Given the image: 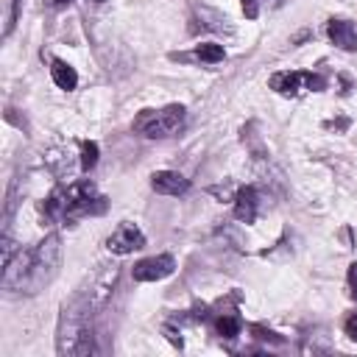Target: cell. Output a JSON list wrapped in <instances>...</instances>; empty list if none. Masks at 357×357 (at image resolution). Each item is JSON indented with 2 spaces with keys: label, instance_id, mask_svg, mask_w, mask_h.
I'll return each mask as SVG.
<instances>
[{
  "label": "cell",
  "instance_id": "21",
  "mask_svg": "<svg viewBox=\"0 0 357 357\" xmlns=\"http://www.w3.org/2000/svg\"><path fill=\"white\" fill-rule=\"evenodd\" d=\"M273 3H276V6H279V3H282V0H273Z\"/></svg>",
  "mask_w": 357,
  "mask_h": 357
},
{
  "label": "cell",
  "instance_id": "8",
  "mask_svg": "<svg viewBox=\"0 0 357 357\" xmlns=\"http://www.w3.org/2000/svg\"><path fill=\"white\" fill-rule=\"evenodd\" d=\"M151 187L159 195H184L190 190V181L176 170H156L151 176Z\"/></svg>",
  "mask_w": 357,
  "mask_h": 357
},
{
  "label": "cell",
  "instance_id": "1",
  "mask_svg": "<svg viewBox=\"0 0 357 357\" xmlns=\"http://www.w3.org/2000/svg\"><path fill=\"white\" fill-rule=\"evenodd\" d=\"M106 209V198L98 195L92 181H73L67 187H59L45 201V215L59 223H73L81 215H100Z\"/></svg>",
  "mask_w": 357,
  "mask_h": 357
},
{
  "label": "cell",
  "instance_id": "6",
  "mask_svg": "<svg viewBox=\"0 0 357 357\" xmlns=\"http://www.w3.org/2000/svg\"><path fill=\"white\" fill-rule=\"evenodd\" d=\"M106 248L112 251V254H131V251H139V248H145V234L134 226V223H128V220H123L112 234H109V240H106Z\"/></svg>",
  "mask_w": 357,
  "mask_h": 357
},
{
  "label": "cell",
  "instance_id": "20",
  "mask_svg": "<svg viewBox=\"0 0 357 357\" xmlns=\"http://www.w3.org/2000/svg\"><path fill=\"white\" fill-rule=\"evenodd\" d=\"M351 296H354V298H357V282H354V290H351Z\"/></svg>",
  "mask_w": 357,
  "mask_h": 357
},
{
  "label": "cell",
  "instance_id": "12",
  "mask_svg": "<svg viewBox=\"0 0 357 357\" xmlns=\"http://www.w3.org/2000/svg\"><path fill=\"white\" fill-rule=\"evenodd\" d=\"M223 56H226L223 45H215V42H201V45H195V50H192V59H198V61H206V64L223 61Z\"/></svg>",
  "mask_w": 357,
  "mask_h": 357
},
{
  "label": "cell",
  "instance_id": "19",
  "mask_svg": "<svg viewBox=\"0 0 357 357\" xmlns=\"http://www.w3.org/2000/svg\"><path fill=\"white\" fill-rule=\"evenodd\" d=\"M50 6H64V3H73V0H47Z\"/></svg>",
  "mask_w": 357,
  "mask_h": 357
},
{
  "label": "cell",
  "instance_id": "15",
  "mask_svg": "<svg viewBox=\"0 0 357 357\" xmlns=\"http://www.w3.org/2000/svg\"><path fill=\"white\" fill-rule=\"evenodd\" d=\"M20 3L22 0H6V17H3V36H8L17 25V17H20Z\"/></svg>",
  "mask_w": 357,
  "mask_h": 357
},
{
  "label": "cell",
  "instance_id": "22",
  "mask_svg": "<svg viewBox=\"0 0 357 357\" xmlns=\"http://www.w3.org/2000/svg\"><path fill=\"white\" fill-rule=\"evenodd\" d=\"M98 3H100V0H98Z\"/></svg>",
  "mask_w": 357,
  "mask_h": 357
},
{
  "label": "cell",
  "instance_id": "9",
  "mask_svg": "<svg viewBox=\"0 0 357 357\" xmlns=\"http://www.w3.org/2000/svg\"><path fill=\"white\" fill-rule=\"evenodd\" d=\"M326 36L340 50H357V28L349 20H329L326 22Z\"/></svg>",
  "mask_w": 357,
  "mask_h": 357
},
{
  "label": "cell",
  "instance_id": "17",
  "mask_svg": "<svg viewBox=\"0 0 357 357\" xmlns=\"http://www.w3.org/2000/svg\"><path fill=\"white\" fill-rule=\"evenodd\" d=\"M240 3H243L245 17H251V20H254V17H257V11H259V8H257V0H240Z\"/></svg>",
  "mask_w": 357,
  "mask_h": 357
},
{
  "label": "cell",
  "instance_id": "7",
  "mask_svg": "<svg viewBox=\"0 0 357 357\" xmlns=\"http://www.w3.org/2000/svg\"><path fill=\"white\" fill-rule=\"evenodd\" d=\"M176 271V259L170 254H156V257H148V259H139L131 273L137 282H159L165 276H170Z\"/></svg>",
  "mask_w": 357,
  "mask_h": 357
},
{
  "label": "cell",
  "instance_id": "4",
  "mask_svg": "<svg viewBox=\"0 0 357 357\" xmlns=\"http://www.w3.org/2000/svg\"><path fill=\"white\" fill-rule=\"evenodd\" d=\"M184 114L187 109L181 103H170L165 109H145L134 117L131 128L148 139H165V137H173L184 126Z\"/></svg>",
  "mask_w": 357,
  "mask_h": 357
},
{
  "label": "cell",
  "instance_id": "16",
  "mask_svg": "<svg viewBox=\"0 0 357 357\" xmlns=\"http://www.w3.org/2000/svg\"><path fill=\"white\" fill-rule=\"evenodd\" d=\"M343 329H346V335H349L351 340H357V312L346 318V326H343Z\"/></svg>",
  "mask_w": 357,
  "mask_h": 357
},
{
  "label": "cell",
  "instance_id": "2",
  "mask_svg": "<svg viewBox=\"0 0 357 357\" xmlns=\"http://www.w3.org/2000/svg\"><path fill=\"white\" fill-rule=\"evenodd\" d=\"M89 315H92V310L84 304L81 296H75L70 304L61 307L59 335H56V349H59V354L84 357V354H95V351H98V346L92 343Z\"/></svg>",
  "mask_w": 357,
  "mask_h": 357
},
{
  "label": "cell",
  "instance_id": "10",
  "mask_svg": "<svg viewBox=\"0 0 357 357\" xmlns=\"http://www.w3.org/2000/svg\"><path fill=\"white\" fill-rule=\"evenodd\" d=\"M257 190L254 187H243V190H237V195H234V218L237 220H243V223H254V218H257Z\"/></svg>",
  "mask_w": 357,
  "mask_h": 357
},
{
  "label": "cell",
  "instance_id": "13",
  "mask_svg": "<svg viewBox=\"0 0 357 357\" xmlns=\"http://www.w3.org/2000/svg\"><path fill=\"white\" fill-rule=\"evenodd\" d=\"M240 326H243V324H240L237 315H229V312H226V315H218V318H215V332H218L220 337H226V340L237 337V335H240Z\"/></svg>",
  "mask_w": 357,
  "mask_h": 357
},
{
  "label": "cell",
  "instance_id": "5",
  "mask_svg": "<svg viewBox=\"0 0 357 357\" xmlns=\"http://www.w3.org/2000/svg\"><path fill=\"white\" fill-rule=\"evenodd\" d=\"M326 81L321 75H312V73H298V70H284V73H276L271 75V89H276L279 95H287V98H296L301 89H324Z\"/></svg>",
  "mask_w": 357,
  "mask_h": 357
},
{
  "label": "cell",
  "instance_id": "14",
  "mask_svg": "<svg viewBox=\"0 0 357 357\" xmlns=\"http://www.w3.org/2000/svg\"><path fill=\"white\" fill-rule=\"evenodd\" d=\"M98 142H92V139H84L81 142V170L84 173H89L95 165H98Z\"/></svg>",
  "mask_w": 357,
  "mask_h": 357
},
{
  "label": "cell",
  "instance_id": "11",
  "mask_svg": "<svg viewBox=\"0 0 357 357\" xmlns=\"http://www.w3.org/2000/svg\"><path fill=\"white\" fill-rule=\"evenodd\" d=\"M50 75H53V84L59 86V89H75V84H78V73L67 64V61H61V59H53L50 61Z\"/></svg>",
  "mask_w": 357,
  "mask_h": 357
},
{
  "label": "cell",
  "instance_id": "18",
  "mask_svg": "<svg viewBox=\"0 0 357 357\" xmlns=\"http://www.w3.org/2000/svg\"><path fill=\"white\" fill-rule=\"evenodd\" d=\"M165 332H167V340H170L173 346H178V349H181V335H176V329H173V326H165Z\"/></svg>",
  "mask_w": 357,
  "mask_h": 357
},
{
  "label": "cell",
  "instance_id": "3",
  "mask_svg": "<svg viewBox=\"0 0 357 357\" xmlns=\"http://www.w3.org/2000/svg\"><path fill=\"white\" fill-rule=\"evenodd\" d=\"M59 262H61V240L59 234H47L31 257V268H28V279L22 284V293H39L45 290L56 273H59Z\"/></svg>",
  "mask_w": 357,
  "mask_h": 357
}]
</instances>
